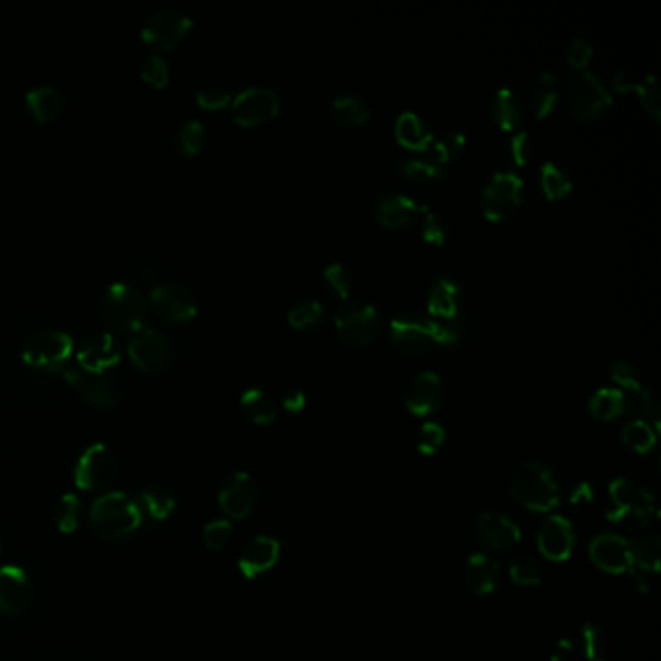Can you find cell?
I'll list each match as a JSON object with an SVG mask.
<instances>
[{"label": "cell", "mask_w": 661, "mask_h": 661, "mask_svg": "<svg viewBox=\"0 0 661 661\" xmlns=\"http://www.w3.org/2000/svg\"><path fill=\"white\" fill-rule=\"evenodd\" d=\"M26 103L39 121H53L63 113L66 95L53 84H41L26 94Z\"/></svg>", "instance_id": "4316f807"}, {"label": "cell", "mask_w": 661, "mask_h": 661, "mask_svg": "<svg viewBox=\"0 0 661 661\" xmlns=\"http://www.w3.org/2000/svg\"><path fill=\"white\" fill-rule=\"evenodd\" d=\"M473 534L485 549L497 553L514 549L522 539L518 524L501 512H481L473 522Z\"/></svg>", "instance_id": "9a60e30c"}, {"label": "cell", "mask_w": 661, "mask_h": 661, "mask_svg": "<svg viewBox=\"0 0 661 661\" xmlns=\"http://www.w3.org/2000/svg\"><path fill=\"white\" fill-rule=\"evenodd\" d=\"M592 53H594V49H592L590 41H588L586 37L578 35V37L572 39V43H570V47H568V63L572 64V66H576V70H580V68H584L586 63L592 59Z\"/></svg>", "instance_id": "11a10c76"}, {"label": "cell", "mask_w": 661, "mask_h": 661, "mask_svg": "<svg viewBox=\"0 0 661 661\" xmlns=\"http://www.w3.org/2000/svg\"><path fill=\"white\" fill-rule=\"evenodd\" d=\"M150 297L156 313L169 322H185L198 311L192 289L181 282H161L152 289Z\"/></svg>", "instance_id": "2e32d148"}, {"label": "cell", "mask_w": 661, "mask_h": 661, "mask_svg": "<svg viewBox=\"0 0 661 661\" xmlns=\"http://www.w3.org/2000/svg\"><path fill=\"white\" fill-rule=\"evenodd\" d=\"M590 559L596 567L605 572H611V574L627 572L632 567L629 539L615 536V534H603V536L596 537L590 543Z\"/></svg>", "instance_id": "7402d4cb"}, {"label": "cell", "mask_w": 661, "mask_h": 661, "mask_svg": "<svg viewBox=\"0 0 661 661\" xmlns=\"http://www.w3.org/2000/svg\"><path fill=\"white\" fill-rule=\"evenodd\" d=\"M609 373L619 386L627 388L630 392H638L642 388V382H640V377H638L634 365H630L629 361H625V359L613 361L609 365Z\"/></svg>", "instance_id": "816d5d0a"}, {"label": "cell", "mask_w": 661, "mask_h": 661, "mask_svg": "<svg viewBox=\"0 0 661 661\" xmlns=\"http://www.w3.org/2000/svg\"><path fill=\"white\" fill-rule=\"evenodd\" d=\"M204 125L198 119H189L173 130V146L183 156H194L204 144Z\"/></svg>", "instance_id": "d590c367"}, {"label": "cell", "mask_w": 661, "mask_h": 661, "mask_svg": "<svg viewBox=\"0 0 661 661\" xmlns=\"http://www.w3.org/2000/svg\"><path fill=\"white\" fill-rule=\"evenodd\" d=\"M74 342L72 338L59 328H43L28 336L22 347V355L26 363L37 369H59L64 361L70 357Z\"/></svg>", "instance_id": "ba28073f"}, {"label": "cell", "mask_w": 661, "mask_h": 661, "mask_svg": "<svg viewBox=\"0 0 661 661\" xmlns=\"http://www.w3.org/2000/svg\"><path fill=\"white\" fill-rule=\"evenodd\" d=\"M621 439L632 450L644 454V452H650L656 444V429L642 419H634L623 427Z\"/></svg>", "instance_id": "74e56055"}, {"label": "cell", "mask_w": 661, "mask_h": 661, "mask_svg": "<svg viewBox=\"0 0 661 661\" xmlns=\"http://www.w3.org/2000/svg\"><path fill=\"white\" fill-rule=\"evenodd\" d=\"M611 508L607 518L617 524H648L656 514V501L652 493L632 479H615L609 487Z\"/></svg>", "instance_id": "5b68a950"}, {"label": "cell", "mask_w": 661, "mask_h": 661, "mask_svg": "<svg viewBox=\"0 0 661 661\" xmlns=\"http://www.w3.org/2000/svg\"><path fill=\"white\" fill-rule=\"evenodd\" d=\"M140 76L144 82L161 88L169 82V66L158 53H150L140 61Z\"/></svg>", "instance_id": "f6af8a7d"}, {"label": "cell", "mask_w": 661, "mask_h": 661, "mask_svg": "<svg viewBox=\"0 0 661 661\" xmlns=\"http://www.w3.org/2000/svg\"><path fill=\"white\" fill-rule=\"evenodd\" d=\"M396 138L402 146L415 150V152H425V148L433 142V134L425 125V121L413 113V111H404L396 119Z\"/></svg>", "instance_id": "83f0119b"}, {"label": "cell", "mask_w": 661, "mask_h": 661, "mask_svg": "<svg viewBox=\"0 0 661 661\" xmlns=\"http://www.w3.org/2000/svg\"><path fill=\"white\" fill-rule=\"evenodd\" d=\"M97 311L105 324L117 330H142L146 315H148V303L144 295L128 282H115L109 285L99 303Z\"/></svg>", "instance_id": "277c9868"}, {"label": "cell", "mask_w": 661, "mask_h": 661, "mask_svg": "<svg viewBox=\"0 0 661 661\" xmlns=\"http://www.w3.org/2000/svg\"><path fill=\"white\" fill-rule=\"evenodd\" d=\"M233 526L229 520H214L204 526V543L210 551H223L231 541Z\"/></svg>", "instance_id": "c3c4849f"}, {"label": "cell", "mask_w": 661, "mask_h": 661, "mask_svg": "<svg viewBox=\"0 0 661 661\" xmlns=\"http://www.w3.org/2000/svg\"><path fill=\"white\" fill-rule=\"evenodd\" d=\"M559 94L555 90V86H536L534 95H532V105H534V113L537 119H545L557 105Z\"/></svg>", "instance_id": "f5cc1de1"}, {"label": "cell", "mask_w": 661, "mask_h": 661, "mask_svg": "<svg viewBox=\"0 0 661 661\" xmlns=\"http://www.w3.org/2000/svg\"><path fill=\"white\" fill-rule=\"evenodd\" d=\"M510 495L536 512H549L561 501V487L555 472L541 460L522 462L510 481Z\"/></svg>", "instance_id": "7a4b0ae2"}, {"label": "cell", "mask_w": 661, "mask_h": 661, "mask_svg": "<svg viewBox=\"0 0 661 661\" xmlns=\"http://www.w3.org/2000/svg\"><path fill=\"white\" fill-rule=\"evenodd\" d=\"M398 173L413 183H437L444 177V167L427 158H402L396 163Z\"/></svg>", "instance_id": "e575fe53"}, {"label": "cell", "mask_w": 661, "mask_h": 661, "mask_svg": "<svg viewBox=\"0 0 661 661\" xmlns=\"http://www.w3.org/2000/svg\"><path fill=\"white\" fill-rule=\"evenodd\" d=\"M128 353L136 367H140L142 371L159 373L169 365L173 357V347L163 332L156 328H142L130 340Z\"/></svg>", "instance_id": "5bb4252c"}, {"label": "cell", "mask_w": 661, "mask_h": 661, "mask_svg": "<svg viewBox=\"0 0 661 661\" xmlns=\"http://www.w3.org/2000/svg\"><path fill=\"white\" fill-rule=\"evenodd\" d=\"M537 547L549 561H567L574 549V528L565 516H549L537 530Z\"/></svg>", "instance_id": "d6986e66"}, {"label": "cell", "mask_w": 661, "mask_h": 661, "mask_svg": "<svg viewBox=\"0 0 661 661\" xmlns=\"http://www.w3.org/2000/svg\"><path fill=\"white\" fill-rule=\"evenodd\" d=\"M565 99L570 113L578 119H596L613 103V95L609 94L605 84L588 68L574 70L568 76L565 82Z\"/></svg>", "instance_id": "8992f818"}, {"label": "cell", "mask_w": 661, "mask_h": 661, "mask_svg": "<svg viewBox=\"0 0 661 661\" xmlns=\"http://www.w3.org/2000/svg\"><path fill=\"white\" fill-rule=\"evenodd\" d=\"M322 318H324V305L316 299H303L295 303L287 313L289 324L299 330L315 328L318 322H322Z\"/></svg>", "instance_id": "f35d334b"}, {"label": "cell", "mask_w": 661, "mask_h": 661, "mask_svg": "<svg viewBox=\"0 0 661 661\" xmlns=\"http://www.w3.org/2000/svg\"><path fill=\"white\" fill-rule=\"evenodd\" d=\"M632 568H638L646 574L658 572L661 563V539L658 534H640L629 541Z\"/></svg>", "instance_id": "f1b7e54d"}, {"label": "cell", "mask_w": 661, "mask_h": 661, "mask_svg": "<svg viewBox=\"0 0 661 661\" xmlns=\"http://www.w3.org/2000/svg\"><path fill=\"white\" fill-rule=\"evenodd\" d=\"M332 115L342 125L361 126L369 119L371 109L361 95L344 92L332 99Z\"/></svg>", "instance_id": "f546056e"}, {"label": "cell", "mask_w": 661, "mask_h": 661, "mask_svg": "<svg viewBox=\"0 0 661 661\" xmlns=\"http://www.w3.org/2000/svg\"><path fill=\"white\" fill-rule=\"evenodd\" d=\"M190 28H192V18L189 14L177 8H159L146 18L142 26V37L150 45L169 49L181 43L183 37L190 32Z\"/></svg>", "instance_id": "4fadbf2b"}, {"label": "cell", "mask_w": 661, "mask_h": 661, "mask_svg": "<svg viewBox=\"0 0 661 661\" xmlns=\"http://www.w3.org/2000/svg\"><path fill=\"white\" fill-rule=\"evenodd\" d=\"M64 377L95 408H113L121 402L119 384L105 373H92L80 365H70L64 369Z\"/></svg>", "instance_id": "8fae6325"}, {"label": "cell", "mask_w": 661, "mask_h": 661, "mask_svg": "<svg viewBox=\"0 0 661 661\" xmlns=\"http://www.w3.org/2000/svg\"><path fill=\"white\" fill-rule=\"evenodd\" d=\"M460 301H462V287L452 276H439L429 287L427 309L429 315L435 318L454 322L460 313Z\"/></svg>", "instance_id": "d4e9b609"}, {"label": "cell", "mask_w": 661, "mask_h": 661, "mask_svg": "<svg viewBox=\"0 0 661 661\" xmlns=\"http://www.w3.org/2000/svg\"><path fill=\"white\" fill-rule=\"evenodd\" d=\"M196 99H198V103H200L204 109H212V111H216V109H223L225 105H229L231 95H229L227 90L220 88V86H204V88L198 90Z\"/></svg>", "instance_id": "db71d44e"}, {"label": "cell", "mask_w": 661, "mask_h": 661, "mask_svg": "<svg viewBox=\"0 0 661 661\" xmlns=\"http://www.w3.org/2000/svg\"><path fill=\"white\" fill-rule=\"evenodd\" d=\"M568 499H570V501H572L574 504L590 503V501L594 499V493H592V487H590V483H586V481H580L578 485H574V487H572V491H570V495H568Z\"/></svg>", "instance_id": "91938a15"}, {"label": "cell", "mask_w": 661, "mask_h": 661, "mask_svg": "<svg viewBox=\"0 0 661 661\" xmlns=\"http://www.w3.org/2000/svg\"><path fill=\"white\" fill-rule=\"evenodd\" d=\"M557 84V78H555V72L551 70H541L536 76V86H555Z\"/></svg>", "instance_id": "6125c7cd"}, {"label": "cell", "mask_w": 661, "mask_h": 661, "mask_svg": "<svg viewBox=\"0 0 661 661\" xmlns=\"http://www.w3.org/2000/svg\"><path fill=\"white\" fill-rule=\"evenodd\" d=\"M572 652H574V642H570V640H561V642L555 646V652H553V656H551V661L568 660Z\"/></svg>", "instance_id": "94428289"}, {"label": "cell", "mask_w": 661, "mask_h": 661, "mask_svg": "<svg viewBox=\"0 0 661 661\" xmlns=\"http://www.w3.org/2000/svg\"><path fill=\"white\" fill-rule=\"evenodd\" d=\"M504 150L508 154V158L512 159L514 165H526L530 154H532V140L530 134L526 130H518L516 134H512L506 144Z\"/></svg>", "instance_id": "f907efd6"}, {"label": "cell", "mask_w": 661, "mask_h": 661, "mask_svg": "<svg viewBox=\"0 0 661 661\" xmlns=\"http://www.w3.org/2000/svg\"><path fill=\"white\" fill-rule=\"evenodd\" d=\"M32 598V582L24 568L0 567V613L20 615L30 607Z\"/></svg>", "instance_id": "ffe728a7"}, {"label": "cell", "mask_w": 661, "mask_h": 661, "mask_svg": "<svg viewBox=\"0 0 661 661\" xmlns=\"http://www.w3.org/2000/svg\"><path fill=\"white\" fill-rule=\"evenodd\" d=\"M305 404H307V396H305V392H303L301 388H297V386H291V388H287V390H285V410L301 411L303 408H305Z\"/></svg>", "instance_id": "9f6ffc18"}, {"label": "cell", "mask_w": 661, "mask_h": 661, "mask_svg": "<svg viewBox=\"0 0 661 661\" xmlns=\"http://www.w3.org/2000/svg\"><path fill=\"white\" fill-rule=\"evenodd\" d=\"M510 578L520 586H536L541 582V565L532 555H520L510 565Z\"/></svg>", "instance_id": "ee69618b"}, {"label": "cell", "mask_w": 661, "mask_h": 661, "mask_svg": "<svg viewBox=\"0 0 661 661\" xmlns=\"http://www.w3.org/2000/svg\"><path fill=\"white\" fill-rule=\"evenodd\" d=\"M404 402L415 415H429L444 402V384L435 371H419L404 386Z\"/></svg>", "instance_id": "e0dca14e"}, {"label": "cell", "mask_w": 661, "mask_h": 661, "mask_svg": "<svg viewBox=\"0 0 661 661\" xmlns=\"http://www.w3.org/2000/svg\"><path fill=\"white\" fill-rule=\"evenodd\" d=\"M636 92L640 95V101H642L646 113L658 121L660 119V94H658L656 76L652 72L648 76H644V80L638 82Z\"/></svg>", "instance_id": "681fc988"}, {"label": "cell", "mask_w": 661, "mask_h": 661, "mask_svg": "<svg viewBox=\"0 0 661 661\" xmlns=\"http://www.w3.org/2000/svg\"><path fill=\"white\" fill-rule=\"evenodd\" d=\"M458 324L419 311H402L390 320V336L398 351L406 355L425 353L433 344L454 346L458 342Z\"/></svg>", "instance_id": "6da1fadb"}, {"label": "cell", "mask_w": 661, "mask_h": 661, "mask_svg": "<svg viewBox=\"0 0 661 661\" xmlns=\"http://www.w3.org/2000/svg\"><path fill=\"white\" fill-rule=\"evenodd\" d=\"M524 181L516 171H497L483 187L481 206L487 220L501 221L510 216L518 204Z\"/></svg>", "instance_id": "30bf717a"}, {"label": "cell", "mask_w": 661, "mask_h": 661, "mask_svg": "<svg viewBox=\"0 0 661 661\" xmlns=\"http://www.w3.org/2000/svg\"><path fill=\"white\" fill-rule=\"evenodd\" d=\"M76 357L82 369L92 373H105V369H109L119 361L121 351L111 334L95 332L80 342Z\"/></svg>", "instance_id": "44dd1931"}, {"label": "cell", "mask_w": 661, "mask_h": 661, "mask_svg": "<svg viewBox=\"0 0 661 661\" xmlns=\"http://www.w3.org/2000/svg\"><path fill=\"white\" fill-rule=\"evenodd\" d=\"M119 473V460L113 450L97 442L84 450L74 470V485L82 491H103Z\"/></svg>", "instance_id": "52a82bcc"}, {"label": "cell", "mask_w": 661, "mask_h": 661, "mask_svg": "<svg viewBox=\"0 0 661 661\" xmlns=\"http://www.w3.org/2000/svg\"><path fill=\"white\" fill-rule=\"evenodd\" d=\"M446 441V433L439 423L435 421H427L423 423V427L419 429L417 435V450L425 456H433L439 452L442 444Z\"/></svg>", "instance_id": "bcb514c9"}, {"label": "cell", "mask_w": 661, "mask_h": 661, "mask_svg": "<svg viewBox=\"0 0 661 661\" xmlns=\"http://www.w3.org/2000/svg\"><path fill=\"white\" fill-rule=\"evenodd\" d=\"M613 86L619 92H630V90H636L638 82H636V78H634V74L630 70H619L613 76Z\"/></svg>", "instance_id": "680465c9"}, {"label": "cell", "mask_w": 661, "mask_h": 661, "mask_svg": "<svg viewBox=\"0 0 661 661\" xmlns=\"http://www.w3.org/2000/svg\"><path fill=\"white\" fill-rule=\"evenodd\" d=\"M419 212H421V204L404 192L388 190V192L378 194L375 218L384 227H390V229L406 227Z\"/></svg>", "instance_id": "603a6c76"}, {"label": "cell", "mask_w": 661, "mask_h": 661, "mask_svg": "<svg viewBox=\"0 0 661 661\" xmlns=\"http://www.w3.org/2000/svg\"><path fill=\"white\" fill-rule=\"evenodd\" d=\"M233 119L243 126H256L276 117L280 109V97L268 86H249L235 95Z\"/></svg>", "instance_id": "7c38bea8"}, {"label": "cell", "mask_w": 661, "mask_h": 661, "mask_svg": "<svg viewBox=\"0 0 661 661\" xmlns=\"http://www.w3.org/2000/svg\"><path fill=\"white\" fill-rule=\"evenodd\" d=\"M57 528L63 534H74L80 526V499L74 493L64 495L55 510Z\"/></svg>", "instance_id": "b9f144b4"}, {"label": "cell", "mask_w": 661, "mask_h": 661, "mask_svg": "<svg viewBox=\"0 0 661 661\" xmlns=\"http://www.w3.org/2000/svg\"><path fill=\"white\" fill-rule=\"evenodd\" d=\"M491 115H493L495 123L504 130L514 128L524 117L520 97L514 94L510 88H499L491 101Z\"/></svg>", "instance_id": "4dcf8cb0"}, {"label": "cell", "mask_w": 661, "mask_h": 661, "mask_svg": "<svg viewBox=\"0 0 661 661\" xmlns=\"http://www.w3.org/2000/svg\"><path fill=\"white\" fill-rule=\"evenodd\" d=\"M588 408L596 419H613L627 410V396L621 388L603 386L594 392L588 402Z\"/></svg>", "instance_id": "1f68e13d"}, {"label": "cell", "mask_w": 661, "mask_h": 661, "mask_svg": "<svg viewBox=\"0 0 661 661\" xmlns=\"http://www.w3.org/2000/svg\"><path fill=\"white\" fill-rule=\"evenodd\" d=\"M601 661H603V660H601Z\"/></svg>", "instance_id": "be15d7a7"}, {"label": "cell", "mask_w": 661, "mask_h": 661, "mask_svg": "<svg viewBox=\"0 0 661 661\" xmlns=\"http://www.w3.org/2000/svg\"><path fill=\"white\" fill-rule=\"evenodd\" d=\"M336 330L351 346L371 344L380 328V316L373 303L347 301L336 313Z\"/></svg>", "instance_id": "9c48e42d"}, {"label": "cell", "mask_w": 661, "mask_h": 661, "mask_svg": "<svg viewBox=\"0 0 661 661\" xmlns=\"http://www.w3.org/2000/svg\"><path fill=\"white\" fill-rule=\"evenodd\" d=\"M241 406L249 415V419L258 425H268L278 415L272 398L258 386H251L241 394Z\"/></svg>", "instance_id": "d6a6232c"}, {"label": "cell", "mask_w": 661, "mask_h": 661, "mask_svg": "<svg viewBox=\"0 0 661 661\" xmlns=\"http://www.w3.org/2000/svg\"><path fill=\"white\" fill-rule=\"evenodd\" d=\"M580 650L584 658L590 661H601L607 650V636L596 623H586L580 630Z\"/></svg>", "instance_id": "ab89813d"}, {"label": "cell", "mask_w": 661, "mask_h": 661, "mask_svg": "<svg viewBox=\"0 0 661 661\" xmlns=\"http://www.w3.org/2000/svg\"><path fill=\"white\" fill-rule=\"evenodd\" d=\"M221 510L231 520H243L251 514L258 499L256 481L247 472L233 473L225 479L220 489Z\"/></svg>", "instance_id": "ac0fdd59"}, {"label": "cell", "mask_w": 661, "mask_h": 661, "mask_svg": "<svg viewBox=\"0 0 661 661\" xmlns=\"http://www.w3.org/2000/svg\"><path fill=\"white\" fill-rule=\"evenodd\" d=\"M322 276H324V282L328 285V289L334 295L346 299L347 295H349V289H351V274H349V270H347L342 262L328 264L324 268Z\"/></svg>", "instance_id": "7dc6e473"}, {"label": "cell", "mask_w": 661, "mask_h": 661, "mask_svg": "<svg viewBox=\"0 0 661 661\" xmlns=\"http://www.w3.org/2000/svg\"><path fill=\"white\" fill-rule=\"evenodd\" d=\"M90 520L99 536L123 539L142 526V508L123 491H111L95 499Z\"/></svg>", "instance_id": "3957f363"}, {"label": "cell", "mask_w": 661, "mask_h": 661, "mask_svg": "<svg viewBox=\"0 0 661 661\" xmlns=\"http://www.w3.org/2000/svg\"><path fill=\"white\" fill-rule=\"evenodd\" d=\"M634 400H632V411L636 415V419H642L646 423H650L654 429L660 427V404L654 396V392L650 388H640L638 392H632Z\"/></svg>", "instance_id": "60d3db41"}, {"label": "cell", "mask_w": 661, "mask_h": 661, "mask_svg": "<svg viewBox=\"0 0 661 661\" xmlns=\"http://www.w3.org/2000/svg\"><path fill=\"white\" fill-rule=\"evenodd\" d=\"M142 504L146 508V512L158 520V522H165L173 512H175V506H177V501L175 497L163 489V487H148L144 489L142 493Z\"/></svg>", "instance_id": "8d00e7d4"}, {"label": "cell", "mask_w": 661, "mask_h": 661, "mask_svg": "<svg viewBox=\"0 0 661 661\" xmlns=\"http://www.w3.org/2000/svg\"><path fill=\"white\" fill-rule=\"evenodd\" d=\"M539 183L547 198L555 200L572 189V179L567 171L553 159H545L539 167Z\"/></svg>", "instance_id": "836d02e7"}, {"label": "cell", "mask_w": 661, "mask_h": 661, "mask_svg": "<svg viewBox=\"0 0 661 661\" xmlns=\"http://www.w3.org/2000/svg\"><path fill=\"white\" fill-rule=\"evenodd\" d=\"M442 142H444L450 158H454L456 154H460L464 150V146H466V134L462 130H450V132H446V136L442 138Z\"/></svg>", "instance_id": "6f0895ef"}, {"label": "cell", "mask_w": 661, "mask_h": 661, "mask_svg": "<svg viewBox=\"0 0 661 661\" xmlns=\"http://www.w3.org/2000/svg\"><path fill=\"white\" fill-rule=\"evenodd\" d=\"M280 559V541L274 537L256 536L243 547L239 555V570L245 578H256L270 568L276 567Z\"/></svg>", "instance_id": "cb8c5ba5"}, {"label": "cell", "mask_w": 661, "mask_h": 661, "mask_svg": "<svg viewBox=\"0 0 661 661\" xmlns=\"http://www.w3.org/2000/svg\"><path fill=\"white\" fill-rule=\"evenodd\" d=\"M464 578L468 588L477 596H485L495 592L501 582V568L495 559L485 553H475L464 568Z\"/></svg>", "instance_id": "484cf974"}, {"label": "cell", "mask_w": 661, "mask_h": 661, "mask_svg": "<svg viewBox=\"0 0 661 661\" xmlns=\"http://www.w3.org/2000/svg\"><path fill=\"white\" fill-rule=\"evenodd\" d=\"M419 214L423 216V220H421L423 239L433 245H442L448 235V221L444 220L437 210L429 208L427 204H421Z\"/></svg>", "instance_id": "7bdbcfd3"}]
</instances>
